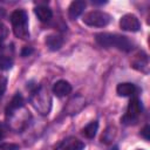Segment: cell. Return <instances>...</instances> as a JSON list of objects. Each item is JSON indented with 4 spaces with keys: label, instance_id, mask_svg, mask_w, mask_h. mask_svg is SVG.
Instances as JSON below:
<instances>
[{
    "label": "cell",
    "instance_id": "cell-23",
    "mask_svg": "<svg viewBox=\"0 0 150 150\" xmlns=\"http://www.w3.org/2000/svg\"><path fill=\"white\" fill-rule=\"evenodd\" d=\"M6 131H7V128L5 127V124H4V123H0V141L5 137Z\"/></svg>",
    "mask_w": 150,
    "mask_h": 150
},
{
    "label": "cell",
    "instance_id": "cell-24",
    "mask_svg": "<svg viewBox=\"0 0 150 150\" xmlns=\"http://www.w3.org/2000/svg\"><path fill=\"white\" fill-rule=\"evenodd\" d=\"M5 16V11L2 8H0V22H1V19Z\"/></svg>",
    "mask_w": 150,
    "mask_h": 150
},
{
    "label": "cell",
    "instance_id": "cell-18",
    "mask_svg": "<svg viewBox=\"0 0 150 150\" xmlns=\"http://www.w3.org/2000/svg\"><path fill=\"white\" fill-rule=\"evenodd\" d=\"M7 36H8V28H7L4 23L0 22V46H1V43L6 40Z\"/></svg>",
    "mask_w": 150,
    "mask_h": 150
},
{
    "label": "cell",
    "instance_id": "cell-5",
    "mask_svg": "<svg viewBox=\"0 0 150 150\" xmlns=\"http://www.w3.org/2000/svg\"><path fill=\"white\" fill-rule=\"evenodd\" d=\"M141 114H142V103L137 97H132L128 104L125 115L122 117V122L127 125L135 124L138 121Z\"/></svg>",
    "mask_w": 150,
    "mask_h": 150
},
{
    "label": "cell",
    "instance_id": "cell-21",
    "mask_svg": "<svg viewBox=\"0 0 150 150\" xmlns=\"http://www.w3.org/2000/svg\"><path fill=\"white\" fill-rule=\"evenodd\" d=\"M149 132H150V127L149 125H145L143 129H142V131H141V134H142V136L148 141L149 138H150V135H149Z\"/></svg>",
    "mask_w": 150,
    "mask_h": 150
},
{
    "label": "cell",
    "instance_id": "cell-10",
    "mask_svg": "<svg viewBox=\"0 0 150 150\" xmlns=\"http://www.w3.org/2000/svg\"><path fill=\"white\" fill-rule=\"evenodd\" d=\"M46 45L50 50H57L63 45V38L60 34H49L46 38Z\"/></svg>",
    "mask_w": 150,
    "mask_h": 150
},
{
    "label": "cell",
    "instance_id": "cell-26",
    "mask_svg": "<svg viewBox=\"0 0 150 150\" xmlns=\"http://www.w3.org/2000/svg\"><path fill=\"white\" fill-rule=\"evenodd\" d=\"M139 150H141V149H139Z\"/></svg>",
    "mask_w": 150,
    "mask_h": 150
},
{
    "label": "cell",
    "instance_id": "cell-1",
    "mask_svg": "<svg viewBox=\"0 0 150 150\" xmlns=\"http://www.w3.org/2000/svg\"><path fill=\"white\" fill-rule=\"evenodd\" d=\"M96 42L105 48L115 47L123 52H130L134 48V42L124 35L111 34V33H98L95 35Z\"/></svg>",
    "mask_w": 150,
    "mask_h": 150
},
{
    "label": "cell",
    "instance_id": "cell-3",
    "mask_svg": "<svg viewBox=\"0 0 150 150\" xmlns=\"http://www.w3.org/2000/svg\"><path fill=\"white\" fill-rule=\"evenodd\" d=\"M11 23H12L13 32L16 38L22 39V40L29 38L28 16L23 9H15L11 14Z\"/></svg>",
    "mask_w": 150,
    "mask_h": 150
},
{
    "label": "cell",
    "instance_id": "cell-14",
    "mask_svg": "<svg viewBox=\"0 0 150 150\" xmlns=\"http://www.w3.org/2000/svg\"><path fill=\"white\" fill-rule=\"evenodd\" d=\"M84 143L77 138H68L62 144V150H83Z\"/></svg>",
    "mask_w": 150,
    "mask_h": 150
},
{
    "label": "cell",
    "instance_id": "cell-20",
    "mask_svg": "<svg viewBox=\"0 0 150 150\" xmlns=\"http://www.w3.org/2000/svg\"><path fill=\"white\" fill-rule=\"evenodd\" d=\"M6 88H7V79L5 76L0 75V97L6 91Z\"/></svg>",
    "mask_w": 150,
    "mask_h": 150
},
{
    "label": "cell",
    "instance_id": "cell-19",
    "mask_svg": "<svg viewBox=\"0 0 150 150\" xmlns=\"http://www.w3.org/2000/svg\"><path fill=\"white\" fill-rule=\"evenodd\" d=\"M0 150H19V145L14 143H2L0 144Z\"/></svg>",
    "mask_w": 150,
    "mask_h": 150
},
{
    "label": "cell",
    "instance_id": "cell-16",
    "mask_svg": "<svg viewBox=\"0 0 150 150\" xmlns=\"http://www.w3.org/2000/svg\"><path fill=\"white\" fill-rule=\"evenodd\" d=\"M13 66V59L9 55H0V70L11 69Z\"/></svg>",
    "mask_w": 150,
    "mask_h": 150
},
{
    "label": "cell",
    "instance_id": "cell-22",
    "mask_svg": "<svg viewBox=\"0 0 150 150\" xmlns=\"http://www.w3.org/2000/svg\"><path fill=\"white\" fill-rule=\"evenodd\" d=\"M33 53V48L32 47H23V49L21 50V55L22 56H28Z\"/></svg>",
    "mask_w": 150,
    "mask_h": 150
},
{
    "label": "cell",
    "instance_id": "cell-12",
    "mask_svg": "<svg viewBox=\"0 0 150 150\" xmlns=\"http://www.w3.org/2000/svg\"><path fill=\"white\" fill-rule=\"evenodd\" d=\"M34 12H35L38 19H39L40 21H42V22L49 21V20L52 19V16H53L52 9H50L49 7H47V6H43V5H40V6L35 7Z\"/></svg>",
    "mask_w": 150,
    "mask_h": 150
},
{
    "label": "cell",
    "instance_id": "cell-6",
    "mask_svg": "<svg viewBox=\"0 0 150 150\" xmlns=\"http://www.w3.org/2000/svg\"><path fill=\"white\" fill-rule=\"evenodd\" d=\"M120 27L123 30L137 32L141 28V23H139V20L137 19L136 15H134V14H125L120 20Z\"/></svg>",
    "mask_w": 150,
    "mask_h": 150
},
{
    "label": "cell",
    "instance_id": "cell-11",
    "mask_svg": "<svg viewBox=\"0 0 150 150\" xmlns=\"http://www.w3.org/2000/svg\"><path fill=\"white\" fill-rule=\"evenodd\" d=\"M116 93H117L118 96H123V97H125V96H132L136 93V87L132 83L123 82V83H120L116 87Z\"/></svg>",
    "mask_w": 150,
    "mask_h": 150
},
{
    "label": "cell",
    "instance_id": "cell-13",
    "mask_svg": "<svg viewBox=\"0 0 150 150\" xmlns=\"http://www.w3.org/2000/svg\"><path fill=\"white\" fill-rule=\"evenodd\" d=\"M22 107H23V97L21 96V94L18 93V94H15L13 96L12 101L9 102V104H8L7 109H6V116H9L13 111H15V110H18V109H20Z\"/></svg>",
    "mask_w": 150,
    "mask_h": 150
},
{
    "label": "cell",
    "instance_id": "cell-25",
    "mask_svg": "<svg viewBox=\"0 0 150 150\" xmlns=\"http://www.w3.org/2000/svg\"><path fill=\"white\" fill-rule=\"evenodd\" d=\"M110 150H117V148H116V146H114V148H111Z\"/></svg>",
    "mask_w": 150,
    "mask_h": 150
},
{
    "label": "cell",
    "instance_id": "cell-8",
    "mask_svg": "<svg viewBox=\"0 0 150 150\" xmlns=\"http://www.w3.org/2000/svg\"><path fill=\"white\" fill-rule=\"evenodd\" d=\"M132 67L139 71H148V64H149V60H148V55L144 52L138 53L137 55H135L132 62H131Z\"/></svg>",
    "mask_w": 150,
    "mask_h": 150
},
{
    "label": "cell",
    "instance_id": "cell-15",
    "mask_svg": "<svg viewBox=\"0 0 150 150\" xmlns=\"http://www.w3.org/2000/svg\"><path fill=\"white\" fill-rule=\"evenodd\" d=\"M98 129V123L97 121H91L90 123H88L83 129H82V134L87 137V138H94L96 132Z\"/></svg>",
    "mask_w": 150,
    "mask_h": 150
},
{
    "label": "cell",
    "instance_id": "cell-9",
    "mask_svg": "<svg viewBox=\"0 0 150 150\" xmlns=\"http://www.w3.org/2000/svg\"><path fill=\"white\" fill-rule=\"evenodd\" d=\"M86 1L83 0H76V1H73L68 8V15L71 20L76 19L77 16H80L82 14V12L84 11L86 8Z\"/></svg>",
    "mask_w": 150,
    "mask_h": 150
},
{
    "label": "cell",
    "instance_id": "cell-4",
    "mask_svg": "<svg viewBox=\"0 0 150 150\" xmlns=\"http://www.w3.org/2000/svg\"><path fill=\"white\" fill-rule=\"evenodd\" d=\"M82 20L86 25L91 27H104L110 22L111 16L103 11H91L84 14Z\"/></svg>",
    "mask_w": 150,
    "mask_h": 150
},
{
    "label": "cell",
    "instance_id": "cell-7",
    "mask_svg": "<svg viewBox=\"0 0 150 150\" xmlns=\"http://www.w3.org/2000/svg\"><path fill=\"white\" fill-rule=\"evenodd\" d=\"M71 91V86L68 81L66 80H59L54 83L53 86V93L57 96V97H63L67 96L68 94H70Z\"/></svg>",
    "mask_w": 150,
    "mask_h": 150
},
{
    "label": "cell",
    "instance_id": "cell-17",
    "mask_svg": "<svg viewBox=\"0 0 150 150\" xmlns=\"http://www.w3.org/2000/svg\"><path fill=\"white\" fill-rule=\"evenodd\" d=\"M115 128H112V127H109V128H107V130L104 131V134L102 135V142H104V143H109V142H111L112 139H114V137H115Z\"/></svg>",
    "mask_w": 150,
    "mask_h": 150
},
{
    "label": "cell",
    "instance_id": "cell-2",
    "mask_svg": "<svg viewBox=\"0 0 150 150\" xmlns=\"http://www.w3.org/2000/svg\"><path fill=\"white\" fill-rule=\"evenodd\" d=\"M30 102L33 107L41 114V115H48L52 108V97L48 93V89H46L42 86H36L35 89L32 93Z\"/></svg>",
    "mask_w": 150,
    "mask_h": 150
}]
</instances>
